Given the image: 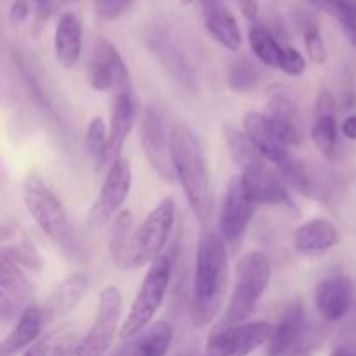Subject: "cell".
I'll list each match as a JSON object with an SVG mask.
<instances>
[{
    "label": "cell",
    "instance_id": "obj_31",
    "mask_svg": "<svg viewBox=\"0 0 356 356\" xmlns=\"http://www.w3.org/2000/svg\"><path fill=\"white\" fill-rule=\"evenodd\" d=\"M259 70L256 68L252 61L247 58H238L232 61L228 72V86L229 89L238 94L252 92L259 86Z\"/></svg>",
    "mask_w": 356,
    "mask_h": 356
},
{
    "label": "cell",
    "instance_id": "obj_30",
    "mask_svg": "<svg viewBox=\"0 0 356 356\" xmlns=\"http://www.w3.org/2000/svg\"><path fill=\"white\" fill-rule=\"evenodd\" d=\"M249 44L252 52L256 54V58L261 63H264L266 66H271V68H278L282 45L277 40V37L271 33L270 28L259 23L252 24V28L249 31Z\"/></svg>",
    "mask_w": 356,
    "mask_h": 356
},
{
    "label": "cell",
    "instance_id": "obj_18",
    "mask_svg": "<svg viewBox=\"0 0 356 356\" xmlns=\"http://www.w3.org/2000/svg\"><path fill=\"white\" fill-rule=\"evenodd\" d=\"M268 124L287 146H299L302 143V117L291 97L273 94L266 106Z\"/></svg>",
    "mask_w": 356,
    "mask_h": 356
},
{
    "label": "cell",
    "instance_id": "obj_32",
    "mask_svg": "<svg viewBox=\"0 0 356 356\" xmlns=\"http://www.w3.org/2000/svg\"><path fill=\"white\" fill-rule=\"evenodd\" d=\"M312 138L323 156L334 159L337 149L336 115H316L312 127Z\"/></svg>",
    "mask_w": 356,
    "mask_h": 356
},
{
    "label": "cell",
    "instance_id": "obj_17",
    "mask_svg": "<svg viewBox=\"0 0 356 356\" xmlns=\"http://www.w3.org/2000/svg\"><path fill=\"white\" fill-rule=\"evenodd\" d=\"M243 132L250 138V141L254 143L257 149H259L261 155L268 160L270 163H273V167L277 170H280L285 163L291 160V153H289V146L284 145L280 141L275 131L271 129V125L268 124L266 117L256 111H250L243 117Z\"/></svg>",
    "mask_w": 356,
    "mask_h": 356
},
{
    "label": "cell",
    "instance_id": "obj_45",
    "mask_svg": "<svg viewBox=\"0 0 356 356\" xmlns=\"http://www.w3.org/2000/svg\"><path fill=\"white\" fill-rule=\"evenodd\" d=\"M181 2H183L184 6H190V3H191V2H195V0H181Z\"/></svg>",
    "mask_w": 356,
    "mask_h": 356
},
{
    "label": "cell",
    "instance_id": "obj_19",
    "mask_svg": "<svg viewBox=\"0 0 356 356\" xmlns=\"http://www.w3.org/2000/svg\"><path fill=\"white\" fill-rule=\"evenodd\" d=\"M204 23L216 42L228 51L236 52L242 47V31L225 0H200Z\"/></svg>",
    "mask_w": 356,
    "mask_h": 356
},
{
    "label": "cell",
    "instance_id": "obj_6",
    "mask_svg": "<svg viewBox=\"0 0 356 356\" xmlns=\"http://www.w3.org/2000/svg\"><path fill=\"white\" fill-rule=\"evenodd\" d=\"M122 315V292L118 287H104L99 294L97 313L86 336L73 346L70 356H104L117 334Z\"/></svg>",
    "mask_w": 356,
    "mask_h": 356
},
{
    "label": "cell",
    "instance_id": "obj_44",
    "mask_svg": "<svg viewBox=\"0 0 356 356\" xmlns=\"http://www.w3.org/2000/svg\"><path fill=\"white\" fill-rule=\"evenodd\" d=\"M348 37H350L351 44H353V47L356 49V31H348Z\"/></svg>",
    "mask_w": 356,
    "mask_h": 356
},
{
    "label": "cell",
    "instance_id": "obj_16",
    "mask_svg": "<svg viewBox=\"0 0 356 356\" xmlns=\"http://www.w3.org/2000/svg\"><path fill=\"white\" fill-rule=\"evenodd\" d=\"M136 120V101L134 94L120 92L115 94L113 110H111L110 132L106 139V152H104V167H111L122 156V148L134 127Z\"/></svg>",
    "mask_w": 356,
    "mask_h": 356
},
{
    "label": "cell",
    "instance_id": "obj_2",
    "mask_svg": "<svg viewBox=\"0 0 356 356\" xmlns=\"http://www.w3.org/2000/svg\"><path fill=\"white\" fill-rule=\"evenodd\" d=\"M228 289V252L225 240L214 232L204 229L198 236L195 261L191 320L205 327L218 316Z\"/></svg>",
    "mask_w": 356,
    "mask_h": 356
},
{
    "label": "cell",
    "instance_id": "obj_41",
    "mask_svg": "<svg viewBox=\"0 0 356 356\" xmlns=\"http://www.w3.org/2000/svg\"><path fill=\"white\" fill-rule=\"evenodd\" d=\"M240 10H242L243 17L249 21H256L257 13H259V6H257V0H236Z\"/></svg>",
    "mask_w": 356,
    "mask_h": 356
},
{
    "label": "cell",
    "instance_id": "obj_15",
    "mask_svg": "<svg viewBox=\"0 0 356 356\" xmlns=\"http://www.w3.org/2000/svg\"><path fill=\"white\" fill-rule=\"evenodd\" d=\"M355 299V285L344 275H334L316 285L315 306L320 318L334 323L343 320Z\"/></svg>",
    "mask_w": 356,
    "mask_h": 356
},
{
    "label": "cell",
    "instance_id": "obj_23",
    "mask_svg": "<svg viewBox=\"0 0 356 356\" xmlns=\"http://www.w3.org/2000/svg\"><path fill=\"white\" fill-rule=\"evenodd\" d=\"M339 229L327 219L302 222L294 235V245L301 254H322L339 243Z\"/></svg>",
    "mask_w": 356,
    "mask_h": 356
},
{
    "label": "cell",
    "instance_id": "obj_9",
    "mask_svg": "<svg viewBox=\"0 0 356 356\" xmlns=\"http://www.w3.org/2000/svg\"><path fill=\"white\" fill-rule=\"evenodd\" d=\"M268 356H309L312 336L306 325L305 305L294 301L287 306L268 339Z\"/></svg>",
    "mask_w": 356,
    "mask_h": 356
},
{
    "label": "cell",
    "instance_id": "obj_8",
    "mask_svg": "<svg viewBox=\"0 0 356 356\" xmlns=\"http://www.w3.org/2000/svg\"><path fill=\"white\" fill-rule=\"evenodd\" d=\"M273 325L268 322L235 323L211 334L205 356H249L268 343Z\"/></svg>",
    "mask_w": 356,
    "mask_h": 356
},
{
    "label": "cell",
    "instance_id": "obj_14",
    "mask_svg": "<svg viewBox=\"0 0 356 356\" xmlns=\"http://www.w3.org/2000/svg\"><path fill=\"white\" fill-rule=\"evenodd\" d=\"M141 143L149 165L162 179L172 181L174 170L170 163L169 139L165 136V124L159 108L148 106L141 118Z\"/></svg>",
    "mask_w": 356,
    "mask_h": 356
},
{
    "label": "cell",
    "instance_id": "obj_46",
    "mask_svg": "<svg viewBox=\"0 0 356 356\" xmlns=\"http://www.w3.org/2000/svg\"><path fill=\"white\" fill-rule=\"evenodd\" d=\"M35 2H38V3H45V2H49V0H35Z\"/></svg>",
    "mask_w": 356,
    "mask_h": 356
},
{
    "label": "cell",
    "instance_id": "obj_1",
    "mask_svg": "<svg viewBox=\"0 0 356 356\" xmlns=\"http://www.w3.org/2000/svg\"><path fill=\"white\" fill-rule=\"evenodd\" d=\"M169 153L174 176L179 179L188 205L200 225L214 216V193L197 134L184 122H176L169 134Z\"/></svg>",
    "mask_w": 356,
    "mask_h": 356
},
{
    "label": "cell",
    "instance_id": "obj_38",
    "mask_svg": "<svg viewBox=\"0 0 356 356\" xmlns=\"http://www.w3.org/2000/svg\"><path fill=\"white\" fill-rule=\"evenodd\" d=\"M315 111L316 115H336V99H334L330 90H320L318 97H316Z\"/></svg>",
    "mask_w": 356,
    "mask_h": 356
},
{
    "label": "cell",
    "instance_id": "obj_12",
    "mask_svg": "<svg viewBox=\"0 0 356 356\" xmlns=\"http://www.w3.org/2000/svg\"><path fill=\"white\" fill-rule=\"evenodd\" d=\"M268 160H257L243 167L240 179L243 188L256 205H287L294 209L291 193L275 167L268 165Z\"/></svg>",
    "mask_w": 356,
    "mask_h": 356
},
{
    "label": "cell",
    "instance_id": "obj_29",
    "mask_svg": "<svg viewBox=\"0 0 356 356\" xmlns=\"http://www.w3.org/2000/svg\"><path fill=\"white\" fill-rule=\"evenodd\" d=\"M222 136H225V141L228 145L229 155H232V159L235 160L240 169L264 159L242 129L235 127L232 124H225L222 125Z\"/></svg>",
    "mask_w": 356,
    "mask_h": 356
},
{
    "label": "cell",
    "instance_id": "obj_3",
    "mask_svg": "<svg viewBox=\"0 0 356 356\" xmlns=\"http://www.w3.org/2000/svg\"><path fill=\"white\" fill-rule=\"evenodd\" d=\"M270 280L271 263L266 254L261 250L247 252L235 268V285L225 313V325L245 322L256 312Z\"/></svg>",
    "mask_w": 356,
    "mask_h": 356
},
{
    "label": "cell",
    "instance_id": "obj_22",
    "mask_svg": "<svg viewBox=\"0 0 356 356\" xmlns=\"http://www.w3.org/2000/svg\"><path fill=\"white\" fill-rule=\"evenodd\" d=\"M56 59L65 70L73 68L82 54V23L72 13L59 17L54 33Z\"/></svg>",
    "mask_w": 356,
    "mask_h": 356
},
{
    "label": "cell",
    "instance_id": "obj_5",
    "mask_svg": "<svg viewBox=\"0 0 356 356\" xmlns=\"http://www.w3.org/2000/svg\"><path fill=\"white\" fill-rule=\"evenodd\" d=\"M176 221V205L172 198H163L148 218L132 233L131 252H129V270H139L152 263L163 252L167 240Z\"/></svg>",
    "mask_w": 356,
    "mask_h": 356
},
{
    "label": "cell",
    "instance_id": "obj_10",
    "mask_svg": "<svg viewBox=\"0 0 356 356\" xmlns=\"http://www.w3.org/2000/svg\"><path fill=\"white\" fill-rule=\"evenodd\" d=\"M132 186V169L127 159H118L108 169L106 177L101 186L99 197L94 202L89 214V228H99L106 225L111 216L117 214L127 200Z\"/></svg>",
    "mask_w": 356,
    "mask_h": 356
},
{
    "label": "cell",
    "instance_id": "obj_40",
    "mask_svg": "<svg viewBox=\"0 0 356 356\" xmlns=\"http://www.w3.org/2000/svg\"><path fill=\"white\" fill-rule=\"evenodd\" d=\"M28 14H30V6H28L26 0H14L9 10L10 21L16 24H21L26 21Z\"/></svg>",
    "mask_w": 356,
    "mask_h": 356
},
{
    "label": "cell",
    "instance_id": "obj_42",
    "mask_svg": "<svg viewBox=\"0 0 356 356\" xmlns=\"http://www.w3.org/2000/svg\"><path fill=\"white\" fill-rule=\"evenodd\" d=\"M343 134L351 141H356V115H351L343 122Z\"/></svg>",
    "mask_w": 356,
    "mask_h": 356
},
{
    "label": "cell",
    "instance_id": "obj_28",
    "mask_svg": "<svg viewBox=\"0 0 356 356\" xmlns=\"http://www.w3.org/2000/svg\"><path fill=\"white\" fill-rule=\"evenodd\" d=\"M76 341L75 330L70 325H63L33 341L23 356H70Z\"/></svg>",
    "mask_w": 356,
    "mask_h": 356
},
{
    "label": "cell",
    "instance_id": "obj_13",
    "mask_svg": "<svg viewBox=\"0 0 356 356\" xmlns=\"http://www.w3.org/2000/svg\"><path fill=\"white\" fill-rule=\"evenodd\" d=\"M257 205L243 188L240 176H232L219 214V235L225 242H236L245 233Z\"/></svg>",
    "mask_w": 356,
    "mask_h": 356
},
{
    "label": "cell",
    "instance_id": "obj_27",
    "mask_svg": "<svg viewBox=\"0 0 356 356\" xmlns=\"http://www.w3.org/2000/svg\"><path fill=\"white\" fill-rule=\"evenodd\" d=\"M132 228H134L132 212L118 211L108 233V249H110L111 259L120 270H129V252H131V240L134 233Z\"/></svg>",
    "mask_w": 356,
    "mask_h": 356
},
{
    "label": "cell",
    "instance_id": "obj_35",
    "mask_svg": "<svg viewBox=\"0 0 356 356\" xmlns=\"http://www.w3.org/2000/svg\"><path fill=\"white\" fill-rule=\"evenodd\" d=\"M278 68L289 76H301L306 72V59L294 47H282Z\"/></svg>",
    "mask_w": 356,
    "mask_h": 356
},
{
    "label": "cell",
    "instance_id": "obj_26",
    "mask_svg": "<svg viewBox=\"0 0 356 356\" xmlns=\"http://www.w3.org/2000/svg\"><path fill=\"white\" fill-rule=\"evenodd\" d=\"M0 289H3L19 305L31 302L35 298L33 285L7 249H0Z\"/></svg>",
    "mask_w": 356,
    "mask_h": 356
},
{
    "label": "cell",
    "instance_id": "obj_7",
    "mask_svg": "<svg viewBox=\"0 0 356 356\" xmlns=\"http://www.w3.org/2000/svg\"><path fill=\"white\" fill-rule=\"evenodd\" d=\"M23 200L38 228L52 242L63 243L70 235L68 216L51 188L38 176H28L23 184Z\"/></svg>",
    "mask_w": 356,
    "mask_h": 356
},
{
    "label": "cell",
    "instance_id": "obj_33",
    "mask_svg": "<svg viewBox=\"0 0 356 356\" xmlns=\"http://www.w3.org/2000/svg\"><path fill=\"white\" fill-rule=\"evenodd\" d=\"M106 124L101 117L92 118L87 125L86 139H83V149L90 162L94 163L96 170L104 169V152H106Z\"/></svg>",
    "mask_w": 356,
    "mask_h": 356
},
{
    "label": "cell",
    "instance_id": "obj_4",
    "mask_svg": "<svg viewBox=\"0 0 356 356\" xmlns=\"http://www.w3.org/2000/svg\"><path fill=\"white\" fill-rule=\"evenodd\" d=\"M170 275H172V261L167 254L162 252L149 263L138 296L129 309L127 318L122 323L120 336L124 339H131L132 336L149 325L153 316L163 305L170 284Z\"/></svg>",
    "mask_w": 356,
    "mask_h": 356
},
{
    "label": "cell",
    "instance_id": "obj_43",
    "mask_svg": "<svg viewBox=\"0 0 356 356\" xmlns=\"http://www.w3.org/2000/svg\"><path fill=\"white\" fill-rule=\"evenodd\" d=\"M330 356H356V346L351 344H343V346L334 348Z\"/></svg>",
    "mask_w": 356,
    "mask_h": 356
},
{
    "label": "cell",
    "instance_id": "obj_20",
    "mask_svg": "<svg viewBox=\"0 0 356 356\" xmlns=\"http://www.w3.org/2000/svg\"><path fill=\"white\" fill-rule=\"evenodd\" d=\"M87 287H89V278L83 273H73L61 282L51 296L47 298L44 306H40L44 313L45 323L51 320H58L61 316L68 315L86 296Z\"/></svg>",
    "mask_w": 356,
    "mask_h": 356
},
{
    "label": "cell",
    "instance_id": "obj_11",
    "mask_svg": "<svg viewBox=\"0 0 356 356\" xmlns=\"http://www.w3.org/2000/svg\"><path fill=\"white\" fill-rule=\"evenodd\" d=\"M89 83L94 90L113 94L131 92L132 82L124 59L106 38L97 42L89 65Z\"/></svg>",
    "mask_w": 356,
    "mask_h": 356
},
{
    "label": "cell",
    "instance_id": "obj_36",
    "mask_svg": "<svg viewBox=\"0 0 356 356\" xmlns=\"http://www.w3.org/2000/svg\"><path fill=\"white\" fill-rule=\"evenodd\" d=\"M7 252L13 256V259L16 261L19 266L30 268V270H40L42 268V259L38 256L37 250L33 249V245H14L7 249Z\"/></svg>",
    "mask_w": 356,
    "mask_h": 356
},
{
    "label": "cell",
    "instance_id": "obj_25",
    "mask_svg": "<svg viewBox=\"0 0 356 356\" xmlns=\"http://www.w3.org/2000/svg\"><path fill=\"white\" fill-rule=\"evenodd\" d=\"M148 49L177 82L183 83L188 89H193V72H191L190 65H188L183 52L174 45L172 40H169V37L160 33L153 35L148 42Z\"/></svg>",
    "mask_w": 356,
    "mask_h": 356
},
{
    "label": "cell",
    "instance_id": "obj_37",
    "mask_svg": "<svg viewBox=\"0 0 356 356\" xmlns=\"http://www.w3.org/2000/svg\"><path fill=\"white\" fill-rule=\"evenodd\" d=\"M134 0H96V13L103 19H115L131 7Z\"/></svg>",
    "mask_w": 356,
    "mask_h": 356
},
{
    "label": "cell",
    "instance_id": "obj_39",
    "mask_svg": "<svg viewBox=\"0 0 356 356\" xmlns=\"http://www.w3.org/2000/svg\"><path fill=\"white\" fill-rule=\"evenodd\" d=\"M17 308H19V302L14 298H10L3 289H0V318L9 320L13 318L17 313Z\"/></svg>",
    "mask_w": 356,
    "mask_h": 356
},
{
    "label": "cell",
    "instance_id": "obj_24",
    "mask_svg": "<svg viewBox=\"0 0 356 356\" xmlns=\"http://www.w3.org/2000/svg\"><path fill=\"white\" fill-rule=\"evenodd\" d=\"M45 325L44 313L38 306H28L19 315L13 332L0 344V356H14L19 351L26 350L33 341L40 337L42 329Z\"/></svg>",
    "mask_w": 356,
    "mask_h": 356
},
{
    "label": "cell",
    "instance_id": "obj_34",
    "mask_svg": "<svg viewBox=\"0 0 356 356\" xmlns=\"http://www.w3.org/2000/svg\"><path fill=\"white\" fill-rule=\"evenodd\" d=\"M302 35H305L306 52H308L313 65H323V63L327 61V47L318 26L309 21V23H306L305 28H302Z\"/></svg>",
    "mask_w": 356,
    "mask_h": 356
},
{
    "label": "cell",
    "instance_id": "obj_21",
    "mask_svg": "<svg viewBox=\"0 0 356 356\" xmlns=\"http://www.w3.org/2000/svg\"><path fill=\"white\" fill-rule=\"evenodd\" d=\"M174 339V329L167 322H156L132 336L127 346L115 356H165Z\"/></svg>",
    "mask_w": 356,
    "mask_h": 356
}]
</instances>
